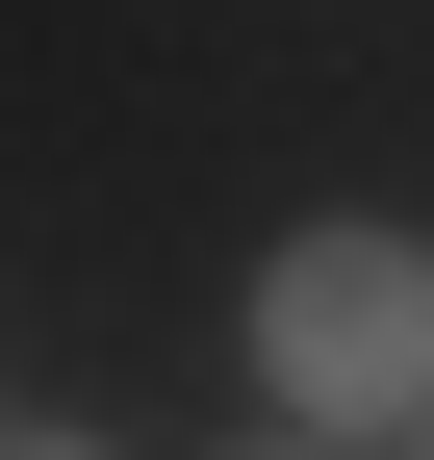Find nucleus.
<instances>
[{"instance_id":"nucleus-2","label":"nucleus","mask_w":434,"mask_h":460,"mask_svg":"<svg viewBox=\"0 0 434 460\" xmlns=\"http://www.w3.org/2000/svg\"><path fill=\"white\" fill-rule=\"evenodd\" d=\"M0 460H102V435H0Z\"/></svg>"},{"instance_id":"nucleus-1","label":"nucleus","mask_w":434,"mask_h":460,"mask_svg":"<svg viewBox=\"0 0 434 460\" xmlns=\"http://www.w3.org/2000/svg\"><path fill=\"white\" fill-rule=\"evenodd\" d=\"M256 384L307 410V460L333 435H409L434 410V256L409 230H282V256H256Z\"/></svg>"},{"instance_id":"nucleus-4","label":"nucleus","mask_w":434,"mask_h":460,"mask_svg":"<svg viewBox=\"0 0 434 460\" xmlns=\"http://www.w3.org/2000/svg\"><path fill=\"white\" fill-rule=\"evenodd\" d=\"M282 460H307V435H282Z\"/></svg>"},{"instance_id":"nucleus-3","label":"nucleus","mask_w":434,"mask_h":460,"mask_svg":"<svg viewBox=\"0 0 434 460\" xmlns=\"http://www.w3.org/2000/svg\"><path fill=\"white\" fill-rule=\"evenodd\" d=\"M409 460H434V410H409Z\"/></svg>"}]
</instances>
